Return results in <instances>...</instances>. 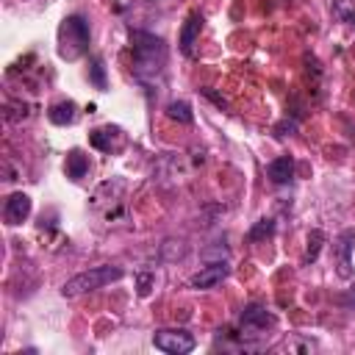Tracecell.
Here are the masks:
<instances>
[{
	"instance_id": "1",
	"label": "cell",
	"mask_w": 355,
	"mask_h": 355,
	"mask_svg": "<svg viewBox=\"0 0 355 355\" xmlns=\"http://www.w3.org/2000/svg\"><path fill=\"white\" fill-rule=\"evenodd\" d=\"M130 44H133V64H136L139 78H144V72L164 69L166 47L158 36L144 33V31H130Z\"/></svg>"
},
{
	"instance_id": "2",
	"label": "cell",
	"mask_w": 355,
	"mask_h": 355,
	"mask_svg": "<svg viewBox=\"0 0 355 355\" xmlns=\"http://www.w3.org/2000/svg\"><path fill=\"white\" fill-rule=\"evenodd\" d=\"M86 50H89V22L72 14L58 28V55L64 61H78Z\"/></svg>"
},
{
	"instance_id": "3",
	"label": "cell",
	"mask_w": 355,
	"mask_h": 355,
	"mask_svg": "<svg viewBox=\"0 0 355 355\" xmlns=\"http://www.w3.org/2000/svg\"><path fill=\"white\" fill-rule=\"evenodd\" d=\"M122 275H125L122 266H108V263L92 266V269H86V272L69 277V280L61 286V294H64V297H78V294L103 288V286H108V283H116V280H122Z\"/></svg>"
},
{
	"instance_id": "4",
	"label": "cell",
	"mask_w": 355,
	"mask_h": 355,
	"mask_svg": "<svg viewBox=\"0 0 355 355\" xmlns=\"http://www.w3.org/2000/svg\"><path fill=\"white\" fill-rule=\"evenodd\" d=\"M194 336L189 330H155L153 333V347L166 352V355H186L194 349Z\"/></svg>"
},
{
	"instance_id": "5",
	"label": "cell",
	"mask_w": 355,
	"mask_h": 355,
	"mask_svg": "<svg viewBox=\"0 0 355 355\" xmlns=\"http://www.w3.org/2000/svg\"><path fill=\"white\" fill-rule=\"evenodd\" d=\"M352 250H355V230L347 227L336 239V272L341 280H352Z\"/></svg>"
},
{
	"instance_id": "6",
	"label": "cell",
	"mask_w": 355,
	"mask_h": 355,
	"mask_svg": "<svg viewBox=\"0 0 355 355\" xmlns=\"http://www.w3.org/2000/svg\"><path fill=\"white\" fill-rule=\"evenodd\" d=\"M28 214H31V197H28L25 191L8 194L6 205H3V219H6V225H19V222L28 219Z\"/></svg>"
},
{
	"instance_id": "7",
	"label": "cell",
	"mask_w": 355,
	"mask_h": 355,
	"mask_svg": "<svg viewBox=\"0 0 355 355\" xmlns=\"http://www.w3.org/2000/svg\"><path fill=\"white\" fill-rule=\"evenodd\" d=\"M227 272H230V266L225 261H216V263H208L200 272H194L189 283H191V288H214L216 283H222L227 277Z\"/></svg>"
},
{
	"instance_id": "8",
	"label": "cell",
	"mask_w": 355,
	"mask_h": 355,
	"mask_svg": "<svg viewBox=\"0 0 355 355\" xmlns=\"http://www.w3.org/2000/svg\"><path fill=\"white\" fill-rule=\"evenodd\" d=\"M275 322L277 319L261 305H247L244 313H241V327L244 330H269V327H275Z\"/></svg>"
},
{
	"instance_id": "9",
	"label": "cell",
	"mask_w": 355,
	"mask_h": 355,
	"mask_svg": "<svg viewBox=\"0 0 355 355\" xmlns=\"http://www.w3.org/2000/svg\"><path fill=\"white\" fill-rule=\"evenodd\" d=\"M200 28H202V14L191 11V14L186 17V22H183V28H180V39H178V44H180V53H183V55H189V53H191L194 42H197V36H200Z\"/></svg>"
},
{
	"instance_id": "10",
	"label": "cell",
	"mask_w": 355,
	"mask_h": 355,
	"mask_svg": "<svg viewBox=\"0 0 355 355\" xmlns=\"http://www.w3.org/2000/svg\"><path fill=\"white\" fill-rule=\"evenodd\" d=\"M266 175H269L272 183H288L294 178V158L291 155H280V158L269 161Z\"/></svg>"
},
{
	"instance_id": "11",
	"label": "cell",
	"mask_w": 355,
	"mask_h": 355,
	"mask_svg": "<svg viewBox=\"0 0 355 355\" xmlns=\"http://www.w3.org/2000/svg\"><path fill=\"white\" fill-rule=\"evenodd\" d=\"M86 172H89V158L80 150H69V155H67V178L80 180Z\"/></svg>"
},
{
	"instance_id": "12",
	"label": "cell",
	"mask_w": 355,
	"mask_h": 355,
	"mask_svg": "<svg viewBox=\"0 0 355 355\" xmlns=\"http://www.w3.org/2000/svg\"><path fill=\"white\" fill-rule=\"evenodd\" d=\"M47 119H50L53 125H69V122L75 119V103L64 100V103H55V105H50V111H47Z\"/></svg>"
},
{
	"instance_id": "13",
	"label": "cell",
	"mask_w": 355,
	"mask_h": 355,
	"mask_svg": "<svg viewBox=\"0 0 355 355\" xmlns=\"http://www.w3.org/2000/svg\"><path fill=\"white\" fill-rule=\"evenodd\" d=\"M114 136H119V130L116 128H97V130H92V136H89V141H92V147H97V150H103V153H111V139Z\"/></svg>"
},
{
	"instance_id": "14",
	"label": "cell",
	"mask_w": 355,
	"mask_h": 355,
	"mask_svg": "<svg viewBox=\"0 0 355 355\" xmlns=\"http://www.w3.org/2000/svg\"><path fill=\"white\" fill-rule=\"evenodd\" d=\"M333 19L344 25H355V0H336L333 3Z\"/></svg>"
},
{
	"instance_id": "15",
	"label": "cell",
	"mask_w": 355,
	"mask_h": 355,
	"mask_svg": "<svg viewBox=\"0 0 355 355\" xmlns=\"http://www.w3.org/2000/svg\"><path fill=\"white\" fill-rule=\"evenodd\" d=\"M166 116H169V119H175V122H183V125H189V122L194 119L191 105H189V103H183V100H172V103L166 105Z\"/></svg>"
},
{
	"instance_id": "16",
	"label": "cell",
	"mask_w": 355,
	"mask_h": 355,
	"mask_svg": "<svg viewBox=\"0 0 355 355\" xmlns=\"http://www.w3.org/2000/svg\"><path fill=\"white\" fill-rule=\"evenodd\" d=\"M272 233H275V219L263 216V219H258V222L252 225V230L247 233V239H250V241H263V239H269Z\"/></svg>"
},
{
	"instance_id": "17",
	"label": "cell",
	"mask_w": 355,
	"mask_h": 355,
	"mask_svg": "<svg viewBox=\"0 0 355 355\" xmlns=\"http://www.w3.org/2000/svg\"><path fill=\"white\" fill-rule=\"evenodd\" d=\"M322 244H324V233H322L319 227H313V230L308 233V250H305V261H308V263H313V261L319 258Z\"/></svg>"
},
{
	"instance_id": "18",
	"label": "cell",
	"mask_w": 355,
	"mask_h": 355,
	"mask_svg": "<svg viewBox=\"0 0 355 355\" xmlns=\"http://www.w3.org/2000/svg\"><path fill=\"white\" fill-rule=\"evenodd\" d=\"M89 80L103 92L105 89V69H103V61L100 58H92V67H89Z\"/></svg>"
},
{
	"instance_id": "19",
	"label": "cell",
	"mask_w": 355,
	"mask_h": 355,
	"mask_svg": "<svg viewBox=\"0 0 355 355\" xmlns=\"http://www.w3.org/2000/svg\"><path fill=\"white\" fill-rule=\"evenodd\" d=\"M136 286H139V297H147V294H150V288H153V275L141 272V275L136 277Z\"/></svg>"
},
{
	"instance_id": "20",
	"label": "cell",
	"mask_w": 355,
	"mask_h": 355,
	"mask_svg": "<svg viewBox=\"0 0 355 355\" xmlns=\"http://www.w3.org/2000/svg\"><path fill=\"white\" fill-rule=\"evenodd\" d=\"M333 302H336V305H349V308H355V288H352L349 294H336Z\"/></svg>"
},
{
	"instance_id": "21",
	"label": "cell",
	"mask_w": 355,
	"mask_h": 355,
	"mask_svg": "<svg viewBox=\"0 0 355 355\" xmlns=\"http://www.w3.org/2000/svg\"><path fill=\"white\" fill-rule=\"evenodd\" d=\"M202 94H205V97H211V100H214V103H216V105H219V108H222V105H225V100H222V97H216V94H214V92H211V89H202Z\"/></svg>"
}]
</instances>
